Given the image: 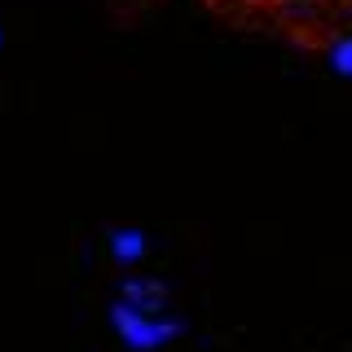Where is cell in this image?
Wrapping results in <instances>:
<instances>
[{"label":"cell","mask_w":352,"mask_h":352,"mask_svg":"<svg viewBox=\"0 0 352 352\" xmlns=\"http://www.w3.org/2000/svg\"><path fill=\"white\" fill-rule=\"evenodd\" d=\"M110 326H115L119 344L132 348V352H159V348H168L172 339L185 335L181 322L159 317V313H146V308H137V304H128V300L110 304Z\"/></svg>","instance_id":"cell-1"},{"label":"cell","mask_w":352,"mask_h":352,"mask_svg":"<svg viewBox=\"0 0 352 352\" xmlns=\"http://www.w3.org/2000/svg\"><path fill=\"white\" fill-rule=\"evenodd\" d=\"M330 66H335L339 75H348V80H352V36H344V40L330 44Z\"/></svg>","instance_id":"cell-4"},{"label":"cell","mask_w":352,"mask_h":352,"mask_svg":"<svg viewBox=\"0 0 352 352\" xmlns=\"http://www.w3.org/2000/svg\"><path fill=\"white\" fill-rule=\"evenodd\" d=\"M119 286H124V300L137 304V308H146V313H159L163 300H168V291H163L159 282H146V278H124Z\"/></svg>","instance_id":"cell-3"},{"label":"cell","mask_w":352,"mask_h":352,"mask_svg":"<svg viewBox=\"0 0 352 352\" xmlns=\"http://www.w3.org/2000/svg\"><path fill=\"white\" fill-rule=\"evenodd\" d=\"M0 49H5V31H0Z\"/></svg>","instance_id":"cell-5"},{"label":"cell","mask_w":352,"mask_h":352,"mask_svg":"<svg viewBox=\"0 0 352 352\" xmlns=\"http://www.w3.org/2000/svg\"><path fill=\"white\" fill-rule=\"evenodd\" d=\"M146 247H150V238L141 229H115L110 234V256L119 264H141L146 260Z\"/></svg>","instance_id":"cell-2"}]
</instances>
